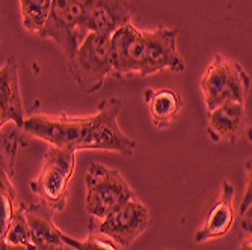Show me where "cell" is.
<instances>
[{"mask_svg":"<svg viewBox=\"0 0 252 250\" xmlns=\"http://www.w3.org/2000/svg\"><path fill=\"white\" fill-rule=\"evenodd\" d=\"M86 35L85 8L76 0H52L49 18L38 36L55 41L70 62Z\"/></svg>","mask_w":252,"mask_h":250,"instance_id":"cell-6","label":"cell"},{"mask_svg":"<svg viewBox=\"0 0 252 250\" xmlns=\"http://www.w3.org/2000/svg\"><path fill=\"white\" fill-rule=\"evenodd\" d=\"M5 240L11 244L15 246H23L28 247L29 250H35L31 241V234H29V226L25 219V213H23V202H20L18 205H15L14 217L9 224V229L6 232Z\"/></svg>","mask_w":252,"mask_h":250,"instance_id":"cell-17","label":"cell"},{"mask_svg":"<svg viewBox=\"0 0 252 250\" xmlns=\"http://www.w3.org/2000/svg\"><path fill=\"white\" fill-rule=\"evenodd\" d=\"M236 222L234 208V187L228 179L222 183L220 193L212 205L205 222L195 234V241L198 244L219 240L231 232Z\"/></svg>","mask_w":252,"mask_h":250,"instance_id":"cell-11","label":"cell"},{"mask_svg":"<svg viewBox=\"0 0 252 250\" xmlns=\"http://www.w3.org/2000/svg\"><path fill=\"white\" fill-rule=\"evenodd\" d=\"M249 125L245 103L228 101L209 111L207 134L213 143H237Z\"/></svg>","mask_w":252,"mask_h":250,"instance_id":"cell-10","label":"cell"},{"mask_svg":"<svg viewBox=\"0 0 252 250\" xmlns=\"http://www.w3.org/2000/svg\"><path fill=\"white\" fill-rule=\"evenodd\" d=\"M251 208H252V175H251V158L246 163V187H245V194L240 205V226L243 232H251Z\"/></svg>","mask_w":252,"mask_h":250,"instance_id":"cell-20","label":"cell"},{"mask_svg":"<svg viewBox=\"0 0 252 250\" xmlns=\"http://www.w3.org/2000/svg\"><path fill=\"white\" fill-rule=\"evenodd\" d=\"M201 92L207 111L215 107L237 101L246 103L251 89V79L240 62L216 53L199 79Z\"/></svg>","mask_w":252,"mask_h":250,"instance_id":"cell-2","label":"cell"},{"mask_svg":"<svg viewBox=\"0 0 252 250\" xmlns=\"http://www.w3.org/2000/svg\"><path fill=\"white\" fill-rule=\"evenodd\" d=\"M29 136L23 128L9 122L0 128V165L6 173L14 178L15 173V158L21 148L28 146Z\"/></svg>","mask_w":252,"mask_h":250,"instance_id":"cell-15","label":"cell"},{"mask_svg":"<svg viewBox=\"0 0 252 250\" xmlns=\"http://www.w3.org/2000/svg\"><path fill=\"white\" fill-rule=\"evenodd\" d=\"M18 2L23 28L38 35L49 18L52 0H18Z\"/></svg>","mask_w":252,"mask_h":250,"instance_id":"cell-16","label":"cell"},{"mask_svg":"<svg viewBox=\"0 0 252 250\" xmlns=\"http://www.w3.org/2000/svg\"><path fill=\"white\" fill-rule=\"evenodd\" d=\"M76 2H77V3H80L83 8H86L88 5H91V2H93V0H76Z\"/></svg>","mask_w":252,"mask_h":250,"instance_id":"cell-23","label":"cell"},{"mask_svg":"<svg viewBox=\"0 0 252 250\" xmlns=\"http://www.w3.org/2000/svg\"><path fill=\"white\" fill-rule=\"evenodd\" d=\"M76 152L71 148L50 145L38 176L29 184L31 190L55 213L65 210L68 189L76 172Z\"/></svg>","mask_w":252,"mask_h":250,"instance_id":"cell-4","label":"cell"},{"mask_svg":"<svg viewBox=\"0 0 252 250\" xmlns=\"http://www.w3.org/2000/svg\"><path fill=\"white\" fill-rule=\"evenodd\" d=\"M133 0H93L85 8V29L94 33L112 35L131 21Z\"/></svg>","mask_w":252,"mask_h":250,"instance_id":"cell-9","label":"cell"},{"mask_svg":"<svg viewBox=\"0 0 252 250\" xmlns=\"http://www.w3.org/2000/svg\"><path fill=\"white\" fill-rule=\"evenodd\" d=\"M178 30L158 25L153 30H145L144 60L139 77L169 70L172 73H183L186 62L177 49Z\"/></svg>","mask_w":252,"mask_h":250,"instance_id":"cell-8","label":"cell"},{"mask_svg":"<svg viewBox=\"0 0 252 250\" xmlns=\"http://www.w3.org/2000/svg\"><path fill=\"white\" fill-rule=\"evenodd\" d=\"M150 226V211L136 196L112 210L98 224L91 223V231L98 232L121 247H130Z\"/></svg>","mask_w":252,"mask_h":250,"instance_id":"cell-7","label":"cell"},{"mask_svg":"<svg viewBox=\"0 0 252 250\" xmlns=\"http://www.w3.org/2000/svg\"><path fill=\"white\" fill-rule=\"evenodd\" d=\"M144 103L157 130L169 128L183 110V97L172 87H147L144 90Z\"/></svg>","mask_w":252,"mask_h":250,"instance_id":"cell-14","label":"cell"},{"mask_svg":"<svg viewBox=\"0 0 252 250\" xmlns=\"http://www.w3.org/2000/svg\"><path fill=\"white\" fill-rule=\"evenodd\" d=\"M25 116L20 89L18 60L15 55H11L6 63L0 68V128L9 122L21 128Z\"/></svg>","mask_w":252,"mask_h":250,"instance_id":"cell-13","label":"cell"},{"mask_svg":"<svg viewBox=\"0 0 252 250\" xmlns=\"http://www.w3.org/2000/svg\"><path fill=\"white\" fill-rule=\"evenodd\" d=\"M0 250H29V249L28 247H23V246L11 244L6 240H0Z\"/></svg>","mask_w":252,"mask_h":250,"instance_id":"cell-21","label":"cell"},{"mask_svg":"<svg viewBox=\"0 0 252 250\" xmlns=\"http://www.w3.org/2000/svg\"><path fill=\"white\" fill-rule=\"evenodd\" d=\"M121 111L123 101L109 97L98 104L97 111L91 116H70L65 111H31L29 116H25L21 128L29 138L41 139L52 146L74 151H112L131 157L136 151V142L120 127Z\"/></svg>","mask_w":252,"mask_h":250,"instance_id":"cell-1","label":"cell"},{"mask_svg":"<svg viewBox=\"0 0 252 250\" xmlns=\"http://www.w3.org/2000/svg\"><path fill=\"white\" fill-rule=\"evenodd\" d=\"M239 250H252V237H251V232H246L245 234V238L242 240V243L239 246Z\"/></svg>","mask_w":252,"mask_h":250,"instance_id":"cell-22","label":"cell"},{"mask_svg":"<svg viewBox=\"0 0 252 250\" xmlns=\"http://www.w3.org/2000/svg\"><path fill=\"white\" fill-rule=\"evenodd\" d=\"M17 192L12 183H0V240H5L15 211Z\"/></svg>","mask_w":252,"mask_h":250,"instance_id":"cell-18","label":"cell"},{"mask_svg":"<svg viewBox=\"0 0 252 250\" xmlns=\"http://www.w3.org/2000/svg\"><path fill=\"white\" fill-rule=\"evenodd\" d=\"M62 241L65 246L74 250H121L115 241H112L110 238L101 234H95L93 231H91V234L85 240H76L62 232Z\"/></svg>","mask_w":252,"mask_h":250,"instance_id":"cell-19","label":"cell"},{"mask_svg":"<svg viewBox=\"0 0 252 250\" xmlns=\"http://www.w3.org/2000/svg\"><path fill=\"white\" fill-rule=\"evenodd\" d=\"M68 71L82 94L93 95L100 92L106 79L112 74L110 36L89 32L74 57L68 62Z\"/></svg>","mask_w":252,"mask_h":250,"instance_id":"cell-3","label":"cell"},{"mask_svg":"<svg viewBox=\"0 0 252 250\" xmlns=\"http://www.w3.org/2000/svg\"><path fill=\"white\" fill-rule=\"evenodd\" d=\"M23 213L29 226L31 241L35 250H63L62 231L56 226L53 220L55 211L39 203H26L23 202Z\"/></svg>","mask_w":252,"mask_h":250,"instance_id":"cell-12","label":"cell"},{"mask_svg":"<svg viewBox=\"0 0 252 250\" xmlns=\"http://www.w3.org/2000/svg\"><path fill=\"white\" fill-rule=\"evenodd\" d=\"M85 183V207L86 213L93 219L106 217L112 210L136 196L120 170L98 162L89 166Z\"/></svg>","mask_w":252,"mask_h":250,"instance_id":"cell-5","label":"cell"}]
</instances>
